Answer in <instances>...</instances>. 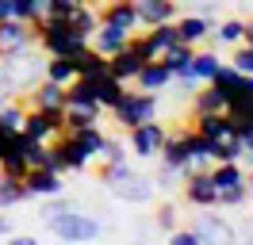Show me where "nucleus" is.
I'll return each mask as SVG.
<instances>
[{
    "instance_id": "1",
    "label": "nucleus",
    "mask_w": 253,
    "mask_h": 245,
    "mask_svg": "<svg viewBox=\"0 0 253 245\" xmlns=\"http://www.w3.org/2000/svg\"><path fill=\"white\" fill-rule=\"evenodd\" d=\"M108 111L115 115V122H119L123 130H130V126H138V122H146V119H158V92H142V88L123 92L119 104L108 107Z\"/></svg>"
},
{
    "instance_id": "2",
    "label": "nucleus",
    "mask_w": 253,
    "mask_h": 245,
    "mask_svg": "<svg viewBox=\"0 0 253 245\" xmlns=\"http://www.w3.org/2000/svg\"><path fill=\"white\" fill-rule=\"evenodd\" d=\"M46 226L54 238H62V242H92L96 234H100V222H96L92 214L84 211H65V214H54V218H46Z\"/></svg>"
},
{
    "instance_id": "3",
    "label": "nucleus",
    "mask_w": 253,
    "mask_h": 245,
    "mask_svg": "<svg viewBox=\"0 0 253 245\" xmlns=\"http://www.w3.org/2000/svg\"><path fill=\"white\" fill-rule=\"evenodd\" d=\"M165 138H169V126H165V122L146 119V122H138V126H130V130H126V146H130L134 157L154 161V157L161 153V146H165Z\"/></svg>"
},
{
    "instance_id": "4",
    "label": "nucleus",
    "mask_w": 253,
    "mask_h": 245,
    "mask_svg": "<svg viewBox=\"0 0 253 245\" xmlns=\"http://www.w3.org/2000/svg\"><path fill=\"white\" fill-rule=\"evenodd\" d=\"M180 196H184L188 207H200V211H215L219 207V192H215V184L207 176V168H196V172H188L180 180Z\"/></svg>"
},
{
    "instance_id": "5",
    "label": "nucleus",
    "mask_w": 253,
    "mask_h": 245,
    "mask_svg": "<svg viewBox=\"0 0 253 245\" xmlns=\"http://www.w3.org/2000/svg\"><path fill=\"white\" fill-rule=\"evenodd\" d=\"M65 130L62 122V111H39V107H27V115H23V126H19V134L31 138V142H54V138Z\"/></svg>"
},
{
    "instance_id": "6",
    "label": "nucleus",
    "mask_w": 253,
    "mask_h": 245,
    "mask_svg": "<svg viewBox=\"0 0 253 245\" xmlns=\"http://www.w3.org/2000/svg\"><path fill=\"white\" fill-rule=\"evenodd\" d=\"M50 146V161H46V168H54V172H84V168H88V157H84V153L77 150V146H73V142H69V134H58L54 138V142H46Z\"/></svg>"
},
{
    "instance_id": "7",
    "label": "nucleus",
    "mask_w": 253,
    "mask_h": 245,
    "mask_svg": "<svg viewBox=\"0 0 253 245\" xmlns=\"http://www.w3.org/2000/svg\"><path fill=\"white\" fill-rule=\"evenodd\" d=\"M19 100H23L27 107H39V111H62L65 115V88L58 84V81H50V77H39Z\"/></svg>"
},
{
    "instance_id": "8",
    "label": "nucleus",
    "mask_w": 253,
    "mask_h": 245,
    "mask_svg": "<svg viewBox=\"0 0 253 245\" xmlns=\"http://www.w3.org/2000/svg\"><path fill=\"white\" fill-rule=\"evenodd\" d=\"M31 46H35V31L27 19H16V15L0 19V58L19 54V50H31Z\"/></svg>"
},
{
    "instance_id": "9",
    "label": "nucleus",
    "mask_w": 253,
    "mask_h": 245,
    "mask_svg": "<svg viewBox=\"0 0 253 245\" xmlns=\"http://www.w3.org/2000/svg\"><path fill=\"white\" fill-rule=\"evenodd\" d=\"M226 115L234 126H253V73H242L238 88L226 96Z\"/></svg>"
},
{
    "instance_id": "10",
    "label": "nucleus",
    "mask_w": 253,
    "mask_h": 245,
    "mask_svg": "<svg viewBox=\"0 0 253 245\" xmlns=\"http://www.w3.org/2000/svg\"><path fill=\"white\" fill-rule=\"evenodd\" d=\"M173 27H176V39L180 42H188V46H204L207 39H211V27H215V19L204 12H180L173 19Z\"/></svg>"
},
{
    "instance_id": "11",
    "label": "nucleus",
    "mask_w": 253,
    "mask_h": 245,
    "mask_svg": "<svg viewBox=\"0 0 253 245\" xmlns=\"http://www.w3.org/2000/svg\"><path fill=\"white\" fill-rule=\"evenodd\" d=\"M23 192H27V199H46V196H58L65 184H62V172H54V168H46V165H39V168H27L23 176Z\"/></svg>"
},
{
    "instance_id": "12",
    "label": "nucleus",
    "mask_w": 253,
    "mask_h": 245,
    "mask_svg": "<svg viewBox=\"0 0 253 245\" xmlns=\"http://www.w3.org/2000/svg\"><path fill=\"white\" fill-rule=\"evenodd\" d=\"M158 161H161V165L180 168L184 176H188V172H196V165H192V153H188V138H184V126L169 130V138H165V146H161V153H158Z\"/></svg>"
},
{
    "instance_id": "13",
    "label": "nucleus",
    "mask_w": 253,
    "mask_h": 245,
    "mask_svg": "<svg viewBox=\"0 0 253 245\" xmlns=\"http://www.w3.org/2000/svg\"><path fill=\"white\" fill-rule=\"evenodd\" d=\"M134 12H138V27H154V23H173L180 15L176 0H134Z\"/></svg>"
},
{
    "instance_id": "14",
    "label": "nucleus",
    "mask_w": 253,
    "mask_h": 245,
    "mask_svg": "<svg viewBox=\"0 0 253 245\" xmlns=\"http://www.w3.org/2000/svg\"><path fill=\"white\" fill-rule=\"evenodd\" d=\"M130 84L142 88V92H165L169 84H173V73L165 69V61H161V58H150V61H142V69L134 73Z\"/></svg>"
},
{
    "instance_id": "15",
    "label": "nucleus",
    "mask_w": 253,
    "mask_h": 245,
    "mask_svg": "<svg viewBox=\"0 0 253 245\" xmlns=\"http://www.w3.org/2000/svg\"><path fill=\"white\" fill-rule=\"evenodd\" d=\"M188 111H192V115H211V111H226V92H222L219 84L204 81V84H200V88L188 96Z\"/></svg>"
},
{
    "instance_id": "16",
    "label": "nucleus",
    "mask_w": 253,
    "mask_h": 245,
    "mask_svg": "<svg viewBox=\"0 0 253 245\" xmlns=\"http://www.w3.org/2000/svg\"><path fill=\"white\" fill-rule=\"evenodd\" d=\"M126 39H130V31H123V27H111V23H100V27L88 35V46H92L96 54H104V58H111L115 50H123L126 46Z\"/></svg>"
},
{
    "instance_id": "17",
    "label": "nucleus",
    "mask_w": 253,
    "mask_h": 245,
    "mask_svg": "<svg viewBox=\"0 0 253 245\" xmlns=\"http://www.w3.org/2000/svg\"><path fill=\"white\" fill-rule=\"evenodd\" d=\"M100 23H111V27H123V31H138L134 0H108L100 8Z\"/></svg>"
},
{
    "instance_id": "18",
    "label": "nucleus",
    "mask_w": 253,
    "mask_h": 245,
    "mask_svg": "<svg viewBox=\"0 0 253 245\" xmlns=\"http://www.w3.org/2000/svg\"><path fill=\"white\" fill-rule=\"evenodd\" d=\"M111 192L119 199H126V203H150V199H154V180L130 172V176H123L119 184H111Z\"/></svg>"
},
{
    "instance_id": "19",
    "label": "nucleus",
    "mask_w": 253,
    "mask_h": 245,
    "mask_svg": "<svg viewBox=\"0 0 253 245\" xmlns=\"http://www.w3.org/2000/svg\"><path fill=\"white\" fill-rule=\"evenodd\" d=\"M142 42H146V50H150V58H161V54H165V50H173L180 39H176V27H173V23H154V27L142 31Z\"/></svg>"
},
{
    "instance_id": "20",
    "label": "nucleus",
    "mask_w": 253,
    "mask_h": 245,
    "mask_svg": "<svg viewBox=\"0 0 253 245\" xmlns=\"http://www.w3.org/2000/svg\"><path fill=\"white\" fill-rule=\"evenodd\" d=\"M138 69H142V58H138V54H134L130 46H123V50H115V54L108 58V73L115 77V81H123V84H130Z\"/></svg>"
},
{
    "instance_id": "21",
    "label": "nucleus",
    "mask_w": 253,
    "mask_h": 245,
    "mask_svg": "<svg viewBox=\"0 0 253 245\" xmlns=\"http://www.w3.org/2000/svg\"><path fill=\"white\" fill-rule=\"evenodd\" d=\"M65 134H69V142H73V146H77L81 153H84V157H88V161H92V157H100V150H104V130H100V122H92V126H81V130H65Z\"/></svg>"
},
{
    "instance_id": "22",
    "label": "nucleus",
    "mask_w": 253,
    "mask_h": 245,
    "mask_svg": "<svg viewBox=\"0 0 253 245\" xmlns=\"http://www.w3.org/2000/svg\"><path fill=\"white\" fill-rule=\"evenodd\" d=\"M192 230H196V238H200V242H234V230L226 226L219 214H200Z\"/></svg>"
},
{
    "instance_id": "23",
    "label": "nucleus",
    "mask_w": 253,
    "mask_h": 245,
    "mask_svg": "<svg viewBox=\"0 0 253 245\" xmlns=\"http://www.w3.org/2000/svg\"><path fill=\"white\" fill-rule=\"evenodd\" d=\"M62 19H65V23H69L73 31H77V35H84V39H88V35H92L96 27H100V8H96L92 0H88V4L73 8L69 15H62Z\"/></svg>"
},
{
    "instance_id": "24",
    "label": "nucleus",
    "mask_w": 253,
    "mask_h": 245,
    "mask_svg": "<svg viewBox=\"0 0 253 245\" xmlns=\"http://www.w3.org/2000/svg\"><path fill=\"white\" fill-rule=\"evenodd\" d=\"M96 88L88 77H73L69 84H65V107H96Z\"/></svg>"
},
{
    "instance_id": "25",
    "label": "nucleus",
    "mask_w": 253,
    "mask_h": 245,
    "mask_svg": "<svg viewBox=\"0 0 253 245\" xmlns=\"http://www.w3.org/2000/svg\"><path fill=\"white\" fill-rule=\"evenodd\" d=\"M92 88H96V100H100V107L108 111V107L119 104V96L126 92V84H123V81H115L111 73H100V77H92Z\"/></svg>"
},
{
    "instance_id": "26",
    "label": "nucleus",
    "mask_w": 253,
    "mask_h": 245,
    "mask_svg": "<svg viewBox=\"0 0 253 245\" xmlns=\"http://www.w3.org/2000/svg\"><path fill=\"white\" fill-rule=\"evenodd\" d=\"M73 61H77V77H100V73H108V58L104 54H96L92 46H84L81 54H73Z\"/></svg>"
},
{
    "instance_id": "27",
    "label": "nucleus",
    "mask_w": 253,
    "mask_h": 245,
    "mask_svg": "<svg viewBox=\"0 0 253 245\" xmlns=\"http://www.w3.org/2000/svg\"><path fill=\"white\" fill-rule=\"evenodd\" d=\"M104 119V107L96 104V107H65V115H62V122H65V130H81V126H92V122H100Z\"/></svg>"
},
{
    "instance_id": "28",
    "label": "nucleus",
    "mask_w": 253,
    "mask_h": 245,
    "mask_svg": "<svg viewBox=\"0 0 253 245\" xmlns=\"http://www.w3.org/2000/svg\"><path fill=\"white\" fill-rule=\"evenodd\" d=\"M242 35H246V19H222V23L211 27V39H215L219 46H238Z\"/></svg>"
},
{
    "instance_id": "29",
    "label": "nucleus",
    "mask_w": 253,
    "mask_h": 245,
    "mask_svg": "<svg viewBox=\"0 0 253 245\" xmlns=\"http://www.w3.org/2000/svg\"><path fill=\"white\" fill-rule=\"evenodd\" d=\"M42 77L58 81V84L65 88V84L77 77V61H73V58H46V65H42Z\"/></svg>"
},
{
    "instance_id": "30",
    "label": "nucleus",
    "mask_w": 253,
    "mask_h": 245,
    "mask_svg": "<svg viewBox=\"0 0 253 245\" xmlns=\"http://www.w3.org/2000/svg\"><path fill=\"white\" fill-rule=\"evenodd\" d=\"M219 65H222V58L215 54V50H200V46H196V58H192V73H196V81H200V84H204V81H211Z\"/></svg>"
},
{
    "instance_id": "31",
    "label": "nucleus",
    "mask_w": 253,
    "mask_h": 245,
    "mask_svg": "<svg viewBox=\"0 0 253 245\" xmlns=\"http://www.w3.org/2000/svg\"><path fill=\"white\" fill-rule=\"evenodd\" d=\"M23 199H27L23 180H19V176H8V172H0V211H4V207H16V203H23Z\"/></svg>"
},
{
    "instance_id": "32",
    "label": "nucleus",
    "mask_w": 253,
    "mask_h": 245,
    "mask_svg": "<svg viewBox=\"0 0 253 245\" xmlns=\"http://www.w3.org/2000/svg\"><path fill=\"white\" fill-rule=\"evenodd\" d=\"M12 12H16V19L35 23V19H42L50 12V0H12Z\"/></svg>"
},
{
    "instance_id": "33",
    "label": "nucleus",
    "mask_w": 253,
    "mask_h": 245,
    "mask_svg": "<svg viewBox=\"0 0 253 245\" xmlns=\"http://www.w3.org/2000/svg\"><path fill=\"white\" fill-rule=\"evenodd\" d=\"M180 180H184V172L173 165H161V172L154 176V188H161V192H173V188H180Z\"/></svg>"
},
{
    "instance_id": "34",
    "label": "nucleus",
    "mask_w": 253,
    "mask_h": 245,
    "mask_svg": "<svg viewBox=\"0 0 253 245\" xmlns=\"http://www.w3.org/2000/svg\"><path fill=\"white\" fill-rule=\"evenodd\" d=\"M100 157H104V161H126V142L123 138H104Z\"/></svg>"
},
{
    "instance_id": "35",
    "label": "nucleus",
    "mask_w": 253,
    "mask_h": 245,
    "mask_svg": "<svg viewBox=\"0 0 253 245\" xmlns=\"http://www.w3.org/2000/svg\"><path fill=\"white\" fill-rule=\"evenodd\" d=\"M154 218H158V226H161V230H176V203H161Z\"/></svg>"
},
{
    "instance_id": "36",
    "label": "nucleus",
    "mask_w": 253,
    "mask_h": 245,
    "mask_svg": "<svg viewBox=\"0 0 253 245\" xmlns=\"http://www.w3.org/2000/svg\"><path fill=\"white\" fill-rule=\"evenodd\" d=\"M250 199V192L246 188H234V192H219V207H242Z\"/></svg>"
},
{
    "instance_id": "37",
    "label": "nucleus",
    "mask_w": 253,
    "mask_h": 245,
    "mask_svg": "<svg viewBox=\"0 0 253 245\" xmlns=\"http://www.w3.org/2000/svg\"><path fill=\"white\" fill-rule=\"evenodd\" d=\"M81 4H88V0H50V15H69Z\"/></svg>"
},
{
    "instance_id": "38",
    "label": "nucleus",
    "mask_w": 253,
    "mask_h": 245,
    "mask_svg": "<svg viewBox=\"0 0 253 245\" xmlns=\"http://www.w3.org/2000/svg\"><path fill=\"white\" fill-rule=\"evenodd\" d=\"M169 242L173 245H200L196 230H169Z\"/></svg>"
},
{
    "instance_id": "39",
    "label": "nucleus",
    "mask_w": 253,
    "mask_h": 245,
    "mask_svg": "<svg viewBox=\"0 0 253 245\" xmlns=\"http://www.w3.org/2000/svg\"><path fill=\"white\" fill-rule=\"evenodd\" d=\"M238 142H242V157H253V126H238Z\"/></svg>"
},
{
    "instance_id": "40",
    "label": "nucleus",
    "mask_w": 253,
    "mask_h": 245,
    "mask_svg": "<svg viewBox=\"0 0 253 245\" xmlns=\"http://www.w3.org/2000/svg\"><path fill=\"white\" fill-rule=\"evenodd\" d=\"M8 15H16L12 12V0H0V19H8Z\"/></svg>"
},
{
    "instance_id": "41",
    "label": "nucleus",
    "mask_w": 253,
    "mask_h": 245,
    "mask_svg": "<svg viewBox=\"0 0 253 245\" xmlns=\"http://www.w3.org/2000/svg\"><path fill=\"white\" fill-rule=\"evenodd\" d=\"M242 42L253 46V19H246V35H242Z\"/></svg>"
},
{
    "instance_id": "42",
    "label": "nucleus",
    "mask_w": 253,
    "mask_h": 245,
    "mask_svg": "<svg viewBox=\"0 0 253 245\" xmlns=\"http://www.w3.org/2000/svg\"><path fill=\"white\" fill-rule=\"evenodd\" d=\"M4 234H12V222H8L4 214H0V238H4Z\"/></svg>"
},
{
    "instance_id": "43",
    "label": "nucleus",
    "mask_w": 253,
    "mask_h": 245,
    "mask_svg": "<svg viewBox=\"0 0 253 245\" xmlns=\"http://www.w3.org/2000/svg\"><path fill=\"white\" fill-rule=\"evenodd\" d=\"M246 192H250V199H253V184H246Z\"/></svg>"
}]
</instances>
